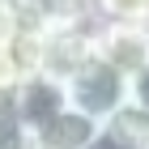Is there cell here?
I'll list each match as a JSON object with an SVG mask.
<instances>
[{"label":"cell","instance_id":"cell-1","mask_svg":"<svg viewBox=\"0 0 149 149\" xmlns=\"http://www.w3.org/2000/svg\"><path fill=\"white\" fill-rule=\"evenodd\" d=\"M64 94H68V107L81 115H90L94 124H107L119 107H128V77L107 60H85L68 81H64Z\"/></svg>","mask_w":149,"mask_h":149},{"label":"cell","instance_id":"cell-10","mask_svg":"<svg viewBox=\"0 0 149 149\" xmlns=\"http://www.w3.org/2000/svg\"><path fill=\"white\" fill-rule=\"evenodd\" d=\"M90 149H136V145H128L124 136H115L111 128H98V136L90 141Z\"/></svg>","mask_w":149,"mask_h":149},{"label":"cell","instance_id":"cell-4","mask_svg":"<svg viewBox=\"0 0 149 149\" xmlns=\"http://www.w3.org/2000/svg\"><path fill=\"white\" fill-rule=\"evenodd\" d=\"M98 128L102 124H94L90 115L64 107L56 119H47L34 132V149H90V141L98 136Z\"/></svg>","mask_w":149,"mask_h":149},{"label":"cell","instance_id":"cell-2","mask_svg":"<svg viewBox=\"0 0 149 149\" xmlns=\"http://www.w3.org/2000/svg\"><path fill=\"white\" fill-rule=\"evenodd\" d=\"M94 56L115 64V68L132 77L149 64V26H102L94 22Z\"/></svg>","mask_w":149,"mask_h":149},{"label":"cell","instance_id":"cell-9","mask_svg":"<svg viewBox=\"0 0 149 149\" xmlns=\"http://www.w3.org/2000/svg\"><path fill=\"white\" fill-rule=\"evenodd\" d=\"M128 102L141 107V111H149V64H145L141 72L128 77Z\"/></svg>","mask_w":149,"mask_h":149},{"label":"cell","instance_id":"cell-8","mask_svg":"<svg viewBox=\"0 0 149 149\" xmlns=\"http://www.w3.org/2000/svg\"><path fill=\"white\" fill-rule=\"evenodd\" d=\"M26 30H30V22H26L22 4L17 0H0V51H13Z\"/></svg>","mask_w":149,"mask_h":149},{"label":"cell","instance_id":"cell-5","mask_svg":"<svg viewBox=\"0 0 149 149\" xmlns=\"http://www.w3.org/2000/svg\"><path fill=\"white\" fill-rule=\"evenodd\" d=\"M34 30H68L94 22V0H17Z\"/></svg>","mask_w":149,"mask_h":149},{"label":"cell","instance_id":"cell-6","mask_svg":"<svg viewBox=\"0 0 149 149\" xmlns=\"http://www.w3.org/2000/svg\"><path fill=\"white\" fill-rule=\"evenodd\" d=\"M94 22H102V26H149V0H94Z\"/></svg>","mask_w":149,"mask_h":149},{"label":"cell","instance_id":"cell-7","mask_svg":"<svg viewBox=\"0 0 149 149\" xmlns=\"http://www.w3.org/2000/svg\"><path fill=\"white\" fill-rule=\"evenodd\" d=\"M102 128H111L115 136H124L128 145H136V149H149V111H141V107H132V102L119 107Z\"/></svg>","mask_w":149,"mask_h":149},{"label":"cell","instance_id":"cell-3","mask_svg":"<svg viewBox=\"0 0 149 149\" xmlns=\"http://www.w3.org/2000/svg\"><path fill=\"white\" fill-rule=\"evenodd\" d=\"M68 107V94H64V81L43 77V72H30V77L13 90V111L22 119V128L34 136L47 119H56L60 111Z\"/></svg>","mask_w":149,"mask_h":149}]
</instances>
